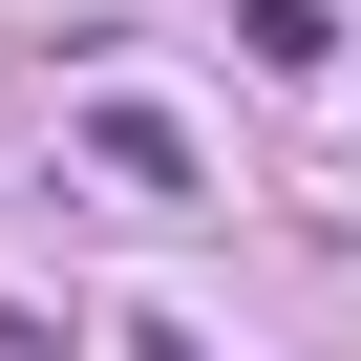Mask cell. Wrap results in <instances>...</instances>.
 <instances>
[{
  "label": "cell",
  "instance_id": "cell-1",
  "mask_svg": "<svg viewBox=\"0 0 361 361\" xmlns=\"http://www.w3.org/2000/svg\"><path fill=\"white\" fill-rule=\"evenodd\" d=\"M128 361H213V340H170V319H149V340H128Z\"/></svg>",
  "mask_w": 361,
  "mask_h": 361
}]
</instances>
